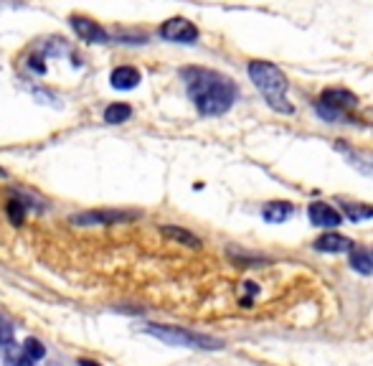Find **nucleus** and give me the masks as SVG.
I'll list each match as a JSON object with an SVG mask.
<instances>
[{
  "label": "nucleus",
  "mask_w": 373,
  "mask_h": 366,
  "mask_svg": "<svg viewBox=\"0 0 373 366\" xmlns=\"http://www.w3.org/2000/svg\"><path fill=\"white\" fill-rule=\"evenodd\" d=\"M160 232H163L165 237L175 239V242L186 244V247H193V250H199V247H201V239L196 237V234L188 232V229H181V226H170V224H165V226H160Z\"/></svg>",
  "instance_id": "ddd939ff"
},
{
  "label": "nucleus",
  "mask_w": 373,
  "mask_h": 366,
  "mask_svg": "<svg viewBox=\"0 0 373 366\" xmlns=\"http://www.w3.org/2000/svg\"><path fill=\"white\" fill-rule=\"evenodd\" d=\"M343 214L350 221H363V219H373V206L368 204H358V201H343L340 204Z\"/></svg>",
  "instance_id": "2eb2a0df"
},
{
  "label": "nucleus",
  "mask_w": 373,
  "mask_h": 366,
  "mask_svg": "<svg viewBox=\"0 0 373 366\" xmlns=\"http://www.w3.org/2000/svg\"><path fill=\"white\" fill-rule=\"evenodd\" d=\"M247 72L249 79L254 82V87L267 99V104H269L272 110H277L279 115H292L295 112V107H292V102L287 97L289 82L282 74V69L269 64V61H249Z\"/></svg>",
  "instance_id": "f03ea898"
},
{
  "label": "nucleus",
  "mask_w": 373,
  "mask_h": 366,
  "mask_svg": "<svg viewBox=\"0 0 373 366\" xmlns=\"http://www.w3.org/2000/svg\"><path fill=\"white\" fill-rule=\"evenodd\" d=\"M0 178H8V171H6V168H0Z\"/></svg>",
  "instance_id": "5701e85b"
},
{
  "label": "nucleus",
  "mask_w": 373,
  "mask_h": 366,
  "mask_svg": "<svg viewBox=\"0 0 373 366\" xmlns=\"http://www.w3.org/2000/svg\"><path fill=\"white\" fill-rule=\"evenodd\" d=\"M292 204L287 201H269L265 204V209H262V216H265V221H269V224H282V221H287L289 216H292Z\"/></svg>",
  "instance_id": "9b49d317"
},
{
  "label": "nucleus",
  "mask_w": 373,
  "mask_h": 366,
  "mask_svg": "<svg viewBox=\"0 0 373 366\" xmlns=\"http://www.w3.org/2000/svg\"><path fill=\"white\" fill-rule=\"evenodd\" d=\"M130 117H133V107L125 102L109 104L107 110H104V122H107V125H122V122H127Z\"/></svg>",
  "instance_id": "4468645a"
},
{
  "label": "nucleus",
  "mask_w": 373,
  "mask_h": 366,
  "mask_svg": "<svg viewBox=\"0 0 373 366\" xmlns=\"http://www.w3.org/2000/svg\"><path fill=\"white\" fill-rule=\"evenodd\" d=\"M183 79L188 87V97L193 99L201 115H223L234 104L236 87L223 74L211 72V69H183Z\"/></svg>",
  "instance_id": "f257e3e1"
},
{
  "label": "nucleus",
  "mask_w": 373,
  "mask_h": 366,
  "mask_svg": "<svg viewBox=\"0 0 373 366\" xmlns=\"http://www.w3.org/2000/svg\"><path fill=\"white\" fill-rule=\"evenodd\" d=\"M16 366H36V361H30L28 356H23V359H16Z\"/></svg>",
  "instance_id": "412c9836"
},
{
  "label": "nucleus",
  "mask_w": 373,
  "mask_h": 366,
  "mask_svg": "<svg viewBox=\"0 0 373 366\" xmlns=\"http://www.w3.org/2000/svg\"><path fill=\"white\" fill-rule=\"evenodd\" d=\"M145 333L155 336L157 341L168 343V346H181V348H221L223 346L218 338H211V336H204V333H193V331L178 328V326L150 323L145 328Z\"/></svg>",
  "instance_id": "7ed1b4c3"
},
{
  "label": "nucleus",
  "mask_w": 373,
  "mask_h": 366,
  "mask_svg": "<svg viewBox=\"0 0 373 366\" xmlns=\"http://www.w3.org/2000/svg\"><path fill=\"white\" fill-rule=\"evenodd\" d=\"M140 79H143V77H140V72L135 67H117L115 72L109 74V84L122 92L135 89V87L140 84Z\"/></svg>",
  "instance_id": "1a4fd4ad"
},
{
  "label": "nucleus",
  "mask_w": 373,
  "mask_h": 366,
  "mask_svg": "<svg viewBox=\"0 0 373 366\" xmlns=\"http://www.w3.org/2000/svg\"><path fill=\"white\" fill-rule=\"evenodd\" d=\"M72 28L77 30V36L82 41H89V43H109V33L96 23V21L87 18V16H72L69 18Z\"/></svg>",
  "instance_id": "423d86ee"
},
{
  "label": "nucleus",
  "mask_w": 373,
  "mask_h": 366,
  "mask_svg": "<svg viewBox=\"0 0 373 366\" xmlns=\"http://www.w3.org/2000/svg\"><path fill=\"white\" fill-rule=\"evenodd\" d=\"M307 216H310V221H313L315 226H323V229H335V226H340V221H343L340 211L325 201L310 204V206H307Z\"/></svg>",
  "instance_id": "0eeeda50"
},
{
  "label": "nucleus",
  "mask_w": 373,
  "mask_h": 366,
  "mask_svg": "<svg viewBox=\"0 0 373 366\" xmlns=\"http://www.w3.org/2000/svg\"><path fill=\"white\" fill-rule=\"evenodd\" d=\"M313 247H315L318 252H333V255H338V252H350V250L355 247V244L350 242L348 237H343V234L325 232V234H320V237L315 239Z\"/></svg>",
  "instance_id": "6e6552de"
},
{
  "label": "nucleus",
  "mask_w": 373,
  "mask_h": 366,
  "mask_svg": "<svg viewBox=\"0 0 373 366\" xmlns=\"http://www.w3.org/2000/svg\"><path fill=\"white\" fill-rule=\"evenodd\" d=\"M79 366H102V364H96V361H89V359H79Z\"/></svg>",
  "instance_id": "4be33fe9"
},
{
  "label": "nucleus",
  "mask_w": 373,
  "mask_h": 366,
  "mask_svg": "<svg viewBox=\"0 0 373 366\" xmlns=\"http://www.w3.org/2000/svg\"><path fill=\"white\" fill-rule=\"evenodd\" d=\"M318 115L323 117L325 122H343L345 120V112L338 110V107H330L325 102H318Z\"/></svg>",
  "instance_id": "f3484780"
},
{
  "label": "nucleus",
  "mask_w": 373,
  "mask_h": 366,
  "mask_svg": "<svg viewBox=\"0 0 373 366\" xmlns=\"http://www.w3.org/2000/svg\"><path fill=\"white\" fill-rule=\"evenodd\" d=\"M320 102H325V104H330V107H338V110H350V107H355L358 104V97H355L353 92H348V89H325L323 92V99Z\"/></svg>",
  "instance_id": "9d476101"
},
{
  "label": "nucleus",
  "mask_w": 373,
  "mask_h": 366,
  "mask_svg": "<svg viewBox=\"0 0 373 366\" xmlns=\"http://www.w3.org/2000/svg\"><path fill=\"white\" fill-rule=\"evenodd\" d=\"M371 255H373V252H371Z\"/></svg>",
  "instance_id": "b1692460"
},
{
  "label": "nucleus",
  "mask_w": 373,
  "mask_h": 366,
  "mask_svg": "<svg viewBox=\"0 0 373 366\" xmlns=\"http://www.w3.org/2000/svg\"><path fill=\"white\" fill-rule=\"evenodd\" d=\"M8 219H11L16 226H23V221H26V206L23 204L16 201V199H11V201H8Z\"/></svg>",
  "instance_id": "a211bd4d"
},
{
  "label": "nucleus",
  "mask_w": 373,
  "mask_h": 366,
  "mask_svg": "<svg viewBox=\"0 0 373 366\" xmlns=\"http://www.w3.org/2000/svg\"><path fill=\"white\" fill-rule=\"evenodd\" d=\"M160 36L173 43H196L199 41V28L188 18H170L160 26Z\"/></svg>",
  "instance_id": "39448f33"
},
{
  "label": "nucleus",
  "mask_w": 373,
  "mask_h": 366,
  "mask_svg": "<svg viewBox=\"0 0 373 366\" xmlns=\"http://www.w3.org/2000/svg\"><path fill=\"white\" fill-rule=\"evenodd\" d=\"M23 351H26V356H28L30 361H41L43 356H46V346H43L38 338H26Z\"/></svg>",
  "instance_id": "dca6fc26"
},
{
  "label": "nucleus",
  "mask_w": 373,
  "mask_h": 366,
  "mask_svg": "<svg viewBox=\"0 0 373 366\" xmlns=\"http://www.w3.org/2000/svg\"><path fill=\"white\" fill-rule=\"evenodd\" d=\"M138 214L135 211H84V214H74L72 224L74 226H107V224H120V221L135 219Z\"/></svg>",
  "instance_id": "20e7f679"
},
{
  "label": "nucleus",
  "mask_w": 373,
  "mask_h": 366,
  "mask_svg": "<svg viewBox=\"0 0 373 366\" xmlns=\"http://www.w3.org/2000/svg\"><path fill=\"white\" fill-rule=\"evenodd\" d=\"M11 338H13L11 323H8L6 318H0V343H11Z\"/></svg>",
  "instance_id": "6ab92c4d"
},
{
  "label": "nucleus",
  "mask_w": 373,
  "mask_h": 366,
  "mask_svg": "<svg viewBox=\"0 0 373 366\" xmlns=\"http://www.w3.org/2000/svg\"><path fill=\"white\" fill-rule=\"evenodd\" d=\"M41 56H33V59H30V69H33V72H38V74H43V72H46V67H43V64H41Z\"/></svg>",
  "instance_id": "aec40b11"
},
{
  "label": "nucleus",
  "mask_w": 373,
  "mask_h": 366,
  "mask_svg": "<svg viewBox=\"0 0 373 366\" xmlns=\"http://www.w3.org/2000/svg\"><path fill=\"white\" fill-rule=\"evenodd\" d=\"M350 267L361 274H371L373 272V255L368 250H363V247H353V250H350Z\"/></svg>",
  "instance_id": "f8f14e48"
}]
</instances>
